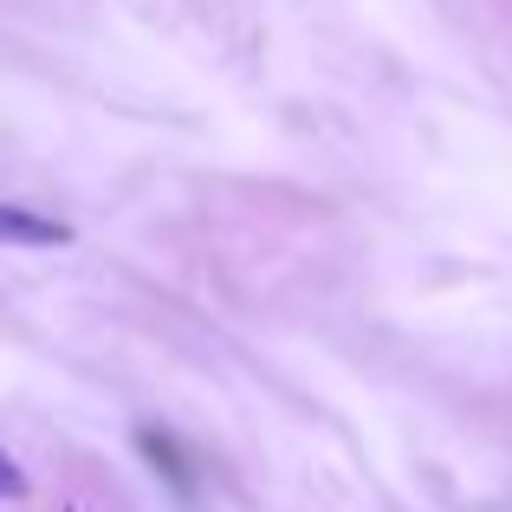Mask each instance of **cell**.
<instances>
[{"label": "cell", "mask_w": 512, "mask_h": 512, "mask_svg": "<svg viewBox=\"0 0 512 512\" xmlns=\"http://www.w3.org/2000/svg\"><path fill=\"white\" fill-rule=\"evenodd\" d=\"M0 247H72V227L26 201H0Z\"/></svg>", "instance_id": "cell-1"}, {"label": "cell", "mask_w": 512, "mask_h": 512, "mask_svg": "<svg viewBox=\"0 0 512 512\" xmlns=\"http://www.w3.org/2000/svg\"><path fill=\"white\" fill-rule=\"evenodd\" d=\"M137 448L150 454V461H156V474H169V480H175L182 493L195 487V480H188V467H182V448H175L169 435H156V428H143V435H137Z\"/></svg>", "instance_id": "cell-2"}, {"label": "cell", "mask_w": 512, "mask_h": 512, "mask_svg": "<svg viewBox=\"0 0 512 512\" xmlns=\"http://www.w3.org/2000/svg\"><path fill=\"white\" fill-rule=\"evenodd\" d=\"M0 500H26V474L13 467V454L0 448Z\"/></svg>", "instance_id": "cell-3"}]
</instances>
